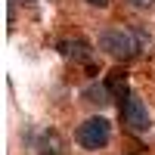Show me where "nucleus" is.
<instances>
[{
  "label": "nucleus",
  "mask_w": 155,
  "mask_h": 155,
  "mask_svg": "<svg viewBox=\"0 0 155 155\" xmlns=\"http://www.w3.org/2000/svg\"><path fill=\"white\" fill-rule=\"evenodd\" d=\"M59 53L68 62H90L93 59V50H90V44H84V41H59Z\"/></svg>",
  "instance_id": "obj_4"
},
{
  "label": "nucleus",
  "mask_w": 155,
  "mask_h": 155,
  "mask_svg": "<svg viewBox=\"0 0 155 155\" xmlns=\"http://www.w3.org/2000/svg\"><path fill=\"white\" fill-rule=\"evenodd\" d=\"M99 47L106 50V53L118 56V59H130V56H137L140 50H143V37H140V31H134V28H118V25H115V28L102 31Z\"/></svg>",
  "instance_id": "obj_1"
},
{
  "label": "nucleus",
  "mask_w": 155,
  "mask_h": 155,
  "mask_svg": "<svg viewBox=\"0 0 155 155\" xmlns=\"http://www.w3.org/2000/svg\"><path fill=\"white\" fill-rule=\"evenodd\" d=\"M106 87H109V93L112 96H127V93H130V90H127V81H124V74H118V71H112L109 74V81H106Z\"/></svg>",
  "instance_id": "obj_5"
},
{
  "label": "nucleus",
  "mask_w": 155,
  "mask_h": 155,
  "mask_svg": "<svg viewBox=\"0 0 155 155\" xmlns=\"http://www.w3.org/2000/svg\"><path fill=\"white\" fill-rule=\"evenodd\" d=\"M87 3H93V6H106L109 0H87Z\"/></svg>",
  "instance_id": "obj_8"
},
{
  "label": "nucleus",
  "mask_w": 155,
  "mask_h": 155,
  "mask_svg": "<svg viewBox=\"0 0 155 155\" xmlns=\"http://www.w3.org/2000/svg\"><path fill=\"white\" fill-rule=\"evenodd\" d=\"M121 118H124V124L130 127L134 134H143L146 127H149V115L143 109V99H137L134 93H127L121 99Z\"/></svg>",
  "instance_id": "obj_3"
},
{
  "label": "nucleus",
  "mask_w": 155,
  "mask_h": 155,
  "mask_svg": "<svg viewBox=\"0 0 155 155\" xmlns=\"http://www.w3.org/2000/svg\"><path fill=\"white\" fill-rule=\"evenodd\" d=\"M22 3H31V0H22Z\"/></svg>",
  "instance_id": "obj_9"
},
{
  "label": "nucleus",
  "mask_w": 155,
  "mask_h": 155,
  "mask_svg": "<svg viewBox=\"0 0 155 155\" xmlns=\"http://www.w3.org/2000/svg\"><path fill=\"white\" fill-rule=\"evenodd\" d=\"M130 3H134V6H152L155 0H130Z\"/></svg>",
  "instance_id": "obj_7"
},
{
  "label": "nucleus",
  "mask_w": 155,
  "mask_h": 155,
  "mask_svg": "<svg viewBox=\"0 0 155 155\" xmlns=\"http://www.w3.org/2000/svg\"><path fill=\"white\" fill-rule=\"evenodd\" d=\"M112 137V124L102 118V115H96V118H87L81 127H78V143H81V149H102L109 143Z\"/></svg>",
  "instance_id": "obj_2"
},
{
  "label": "nucleus",
  "mask_w": 155,
  "mask_h": 155,
  "mask_svg": "<svg viewBox=\"0 0 155 155\" xmlns=\"http://www.w3.org/2000/svg\"><path fill=\"white\" fill-rule=\"evenodd\" d=\"M59 149H62L59 140H56L53 134H44V140H41V155H62Z\"/></svg>",
  "instance_id": "obj_6"
}]
</instances>
